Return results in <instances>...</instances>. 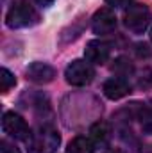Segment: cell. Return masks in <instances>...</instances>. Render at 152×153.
<instances>
[{
    "instance_id": "6da1fadb",
    "label": "cell",
    "mask_w": 152,
    "mask_h": 153,
    "mask_svg": "<svg viewBox=\"0 0 152 153\" xmlns=\"http://www.w3.org/2000/svg\"><path fill=\"white\" fill-rule=\"evenodd\" d=\"M38 22H39V14L29 0H16L5 14V23H7L9 29L32 27Z\"/></svg>"
},
{
    "instance_id": "52a82bcc",
    "label": "cell",
    "mask_w": 152,
    "mask_h": 153,
    "mask_svg": "<svg viewBox=\"0 0 152 153\" xmlns=\"http://www.w3.org/2000/svg\"><path fill=\"white\" fill-rule=\"evenodd\" d=\"M111 55V46L106 43V41H100V39H93L86 45V50H84V57L88 62L91 64H104Z\"/></svg>"
},
{
    "instance_id": "9c48e42d",
    "label": "cell",
    "mask_w": 152,
    "mask_h": 153,
    "mask_svg": "<svg viewBox=\"0 0 152 153\" xmlns=\"http://www.w3.org/2000/svg\"><path fill=\"white\" fill-rule=\"evenodd\" d=\"M25 75H27V80H31L34 84H48L54 80L56 70L47 62H32L27 68Z\"/></svg>"
},
{
    "instance_id": "7c38bea8",
    "label": "cell",
    "mask_w": 152,
    "mask_h": 153,
    "mask_svg": "<svg viewBox=\"0 0 152 153\" xmlns=\"http://www.w3.org/2000/svg\"><path fill=\"white\" fill-rule=\"evenodd\" d=\"M138 119H140V125H141V130L145 134H152V103L149 105H143L138 112Z\"/></svg>"
},
{
    "instance_id": "ba28073f",
    "label": "cell",
    "mask_w": 152,
    "mask_h": 153,
    "mask_svg": "<svg viewBox=\"0 0 152 153\" xmlns=\"http://www.w3.org/2000/svg\"><path fill=\"white\" fill-rule=\"evenodd\" d=\"M102 93H104V96L109 98V100H120V98H123V96H127V94L131 93V85H129V82H127L125 78H122V76H113V78H109V80L104 82Z\"/></svg>"
},
{
    "instance_id": "ac0fdd59",
    "label": "cell",
    "mask_w": 152,
    "mask_h": 153,
    "mask_svg": "<svg viewBox=\"0 0 152 153\" xmlns=\"http://www.w3.org/2000/svg\"><path fill=\"white\" fill-rule=\"evenodd\" d=\"M111 153H123V152H120V150H114V152H111Z\"/></svg>"
},
{
    "instance_id": "5bb4252c",
    "label": "cell",
    "mask_w": 152,
    "mask_h": 153,
    "mask_svg": "<svg viewBox=\"0 0 152 153\" xmlns=\"http://www.w3.org/2000/svg\"><path fill=\"white\" fill-rule=\"evenodd\" d=\"M0 153H20V150L14 144H11L9 141H2L0 143Z\"/></svg>"
},
{
    "instance_id": "277c9868",
    "label": "cell",
    "mask_w": 152,
    "mask_h": 153,
    "mask_svg": "<svg viewBox=\"0 0 152 153\" xmlns=\"http://www.w3.org/2000/svg\"><path fill=\"white\" fill-rule=\"evenodd\" d=\"M65 78L70 85H75V87H82V85H88L93 78H95V70L91 66V62H86V61H72L66 70H65Z\"/></svg>"
},
{
    "instance_id": "30bf717a",
    "label": "cell",
    "mask_w": 152,
    "mask_h": 153,
    "mask_svg": "<svg viewBox=\"0 0 152 153\" xmlns=\"http://www.w3.org/2000/svg\"><path fill=\"white\" fill-rule=\"evenodd\" d=\"M90 139L95 143V146H106L111 139V126L106 121H97L90 128Z\"/></svg>"
},
{
    "instance_id": "5b68a950",
    "label": "cell",
    "mask_w": 152,
    "mask_h": 153,
    "mask_svg": "<svg viewBox=\"0 0 152 153\" xmlns=\"http://www.w3.org/2000/svg\"><path fill=\"white\" fill-rule=\"evenodd\" d=\"M2 128H4V132L9 137H13L16 141H29L31 135H32L29 125L25 123V119L20 114L13 112V111L4 114V117H2Z\"/></svg>"
},
{
    "instance_id": "8992f818",
    "label": "cell",
    "mask_w": 152,
    "mask_h": 153,
    "mask_svg": "<svg viewBox=\"0 0 152 153\" xmlns=\"http://www.w3.org/2000/svg\"><path fill=\"white\" fill-rule=\"evenodd\" d=\"M91 29L95 34L99 36H106V34H111L114 29H116V16L109 7H102L99 9L93 18H91Z\"/></svg>"
},
{
    "instance_id": "2e32d148",
    "label": "cell",
    "mask_w": 152,
    "mask_h": 153,
    "mask_svg": "<svg viewBox=\"0 0 152 153\" xmlns=\"http://www.w3.org/2000/svg\"><path fill=\"white\" fill-rule=\"evenodd\" d=\"M36 2H38L41 7H48V5H50V4H52L54 0H36Z\"/></svg>"
},
{
    "instance_id": "4fadbf2b",
    "label": "cell",
    "mask_w": 152,
    "mask_h": 153,
    "mask_svg": "<svg viewBox=\"0 0 152 153\" xmlns=\"http://www.w3.org/2000/svg\"><path fill=\"white\" fill-rule=\"evenodd\" d=\"M14 84H16L14 75H13L7 68H2V70H0V89H2V93H4V94L9 93V89L14 87Z\"/></svg>"
},
{
    "instance_id": "9a60e30c",
    "label": "cell",
    "mask_w": 152,
    "mask_h": 153,
    "mask_svg": "<svg viewBox=\"0 0 152 153\" xmlns=\"http://www.w3.org/2000/svg\"><path fill=\"white\" fill-rule=\"evenodd\" d=\"M106 4L116 9V7H125V5H129L131 0H106Z\"/></svg>"
},
{
    "instance_id": "7a4b0ae2",
    "label": "cell",
    "mask_w": 152,
    "mask_h": 153,
    "mask_svg": "<svg viewBox=\"0 0 152 153\" xmlns=\"http://www.w3.org/2000/svg\"><path fill=\"white\" fill-rule=\"evenodd\" d=\"M61 143V135L57 130L50 126H41L36 134L31 135L29 139V153H56Z\"/></svg>"
},
{
    "instance_id": "3957f363",
    "label": "cell",
    "mask_w": 152,
    "mask_h": 153,
    "mask_svg": "<svg viewBox=\"0 0 152 153\" xmlns=\"http://www.w3.org/2000/svg\"><path fill=\"white\" fill-rule=\"evenodd\" d=\"M150 9L145 4H132L123 13V25L132 34H143L147 30V27L150 25Z\"/></svg>"
},
{
    "instance_id": "d6986e66",
    "label": "cell",
    "mask_w": 152,
    "mask_h": 153,
    "mask_svg": "<svg viewBox=\"0 0 152 153\" xmlns=\"http://www.w3.org/2000/svg\"><path fill=\"white\" fill-rule=\"evenodd\" d=\"M150 39H152V29H150Z\"/></svg>"
},
{
    "instance_id": "e0dca14e",
    "label": "cell",
    "mask_w": 152,
    "mask_h": 153,
    "mask_svg": "<svg viewBox=\"0 0 152 153\" xmlns=\"http://www.w3.org/2000/svg\"><path fill=\"white\" fill-rule=\"evenodd\" d=\"M145 153H152V146H149V150H147Z\"/></svg>"
},
{
    "instance_id": "8fae6325",
    "label": "cell",
    "mask_w": 152,
    "mask_h": 153,
    "mask_svg": "<svg viewBox=\"0 0 152 153\" xmlns=\"http://www.w3.org/2000/svg\"><path fill=\"white\" fill-rule=\"evenodd\" d=\"M95 152V143L90 137L84 135H77L75 139L70 141L66 153H93Z\"/></svg>"
}]
</instances>
